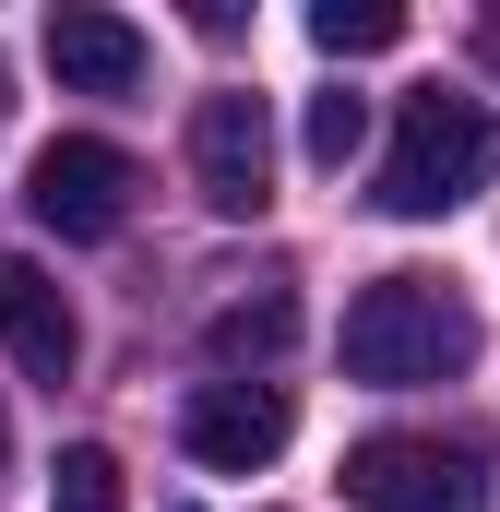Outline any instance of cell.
Returning a JSON list of instances; mask_svg holds the SVG:
<instances>
[{
    "instance_id": "6",
    "label": "cell",
    "mask_w": 500,
    "mask_h": 512,
    "mask_svg": "<svg viewBox=\"0 0 500 512\" xmlns=\"http://www.w3.org/2000/svg\"><path fill=\"white\" fill-rule=\"evenodd\" d=\"M286 393L274 382H203L179 405V441H191V465H215V477H250V465H274L286 453Z\"/></svg>"
},
{
    "instance_id": "9",
    "label": "cell",
    "mask_w": 500,
    "mask_h": 512,
    "mask_svg": "<svg viewBox=\"0 0 500 512\" xmlns=\"http://www.w3.org/2000/svg\"><path fill=\"white\" fill-rule=\"evenodd\" d=\"M286 334H298V298L274 286V298H227L215 322H203V346L227 358V370H250V358H286Z\"/></svg>"
},
{
    "instance_id": "13",
    "label": "cell",
    "mask_w": 500,
    "mask_h": 512,
    "mask_svg": "<svg viewBox=\"0 0 500 512\" xmlns=\"http://www.w3.org/2000/svg\"><path fill=\"white\" fill-rule=\"evenodd\" d=\"M0 453H12V417H0Z\"/></svg>"
},
{
    "instance_id": "2",
    "label": "cell",
    "mask_w": 500,
    "mask_h": 512,
    "mask_svg": "<svg viewBox=\"0 0 500 512\" xmlns=\"http://www.w3.org/2000/svg\"><path fill=\"white\" fill-rule=\"evenodd\" d=\"M500 179V108L465 96V84H417L405 120H393V155H381V215H453Z\"/></svg>"
},
{
    "instance_id": "3",
    "label": "cell",
    "mask_w": 500,
    "mask_h": 512,
    "mask_svg": "<svg viewBox=\"0 0 500 512\" xmlns=\"http://www.w3.org/2000/svg\"><path fill=\"white\" fill-rule=\"evenodd\" d=\"M346 501L358 512H489V465H477V441L381 429V441L346 453Z\"/></svg>"
},
{
    "instance_id": "5",
    "label": "cell",
    "mask_w": 500,
    "mask_h": 512,
    "mask_svg": "<svg viewBox=\"0 0 500 512\" xmlns=\"http://www.w3.org/2000/svg\"><path fill=\"white\" fill-rule=\"evenodd\" d=\"M191 191L215 203V215H262L274 203V120H262V96H203L191 108Z\"/></svg>"
},
{
    "instance_id": "1",
    "label": "cell",
    "mask_w": 500,
    "mask_h": 512,
    "mask_svg": "<svg viewBox=\"0 0 500 512\" xmlns=\"http://www.w3.org/2000/svg\"><path fill=\"white\" fill-rule=\"evenodd\" d=\"M465 358H477V310L441 274H381L346 298V382L417 393V382H453Z\"/></svg>"
},
{
    "instance_id": "8",
    "label": "cell",
    "mask_w": 500,
    "mask_h": 512,
    "mask_svg": "<svg viewBox=\"0 0 500 512\" xmlns=\"http://www.w3.org/2000/svg\"><path fill=\"white\" fill-rule=\"evenodd\" d=\"M36 48H48V72H60L72 96H131V84H143V60H155V48H143V24H131V12H96V0H60Z\"/></svg>"
},
{
    "instance_id": "10",
    "label": "cell",
    "mask_w": 500,
    "mask_h": 512,
    "mask_svg": "<svg viewBox=\"0 0 500 512\" xmlns=\"http://www.w3.org/2000/svg\"><path fill=\"white\" fill-rule=\"evenodd\" d=\"M48 512H131L120 453H108V441H72V453L48 465Z\"/></svg>"
},
{
    "instance_id": "4",
    "label": "cell",
    "mask_w": 500,
    "mask_h": 512,
    "mask_svg": "<svg viewBox=\"0 0 500 512\" xmlns=\"http://www.w3.org/2000/svg\"><path fill=\"white\" fill-rule=\"evenodd\" d=\"M131 191H143V167H131L120 143H96V131H60V143H36V167H24V215H36L48 239H120Z\"/></svg>"
},
{
    "instance_id": "11",
    "label": "cell",
    "mask_w": 500,
    "mask_h": 512,
    "mask_svg": "<svg viewBox=\"0 0 500 512\" xmlns=\"http://www.w3.org/2000/svg\"><path fill=\"white\" fill-rule=\"evenodd\" d=\"M310 36H322L334 60H370V48L405 36V12H393V0H322V12H310Z\"/></svg>"
},
{
    "instance_id": "12",
    "label": "cell",
    "mask_w": 500,
    "mask_h": 512,
    "mask_svg": "<svg viewBox=\"0 0 500 512\" xmlns=\"http://www.w3.org/2000/svg\"><path fill=\"white\" fill-rule=\"evenodd\" d=\"M358 143H370V96H346V84L310 96V167H346Z\"/></svg>"
},
{
    "instance_id": "7",
    "label": "cell",
    "mask_w": 500,
    "mask_h": 512,
    "mask_svg": "<svg viewBox=\"0 0 500 512\" xmlns=\"http://www.w3.org/2000/svg\"><path fill=\"white\" fill-rule=\"evenodd\" d=\"M0 346H12V370L24 382H72V358H84V322H72V298H60V274L48 262H0Z\"/></svg>"
}]
</instances>
